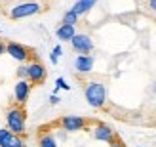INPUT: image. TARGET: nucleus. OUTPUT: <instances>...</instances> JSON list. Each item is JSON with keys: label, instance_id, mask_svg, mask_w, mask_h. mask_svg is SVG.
I'll use <instances>...</instances> for the list:
<instances>
[{"label": "nucleus", "instance_id": "nucleus-1", "mask_svg": "<svg viewBox=\"0 0 156 147\" xmlns=\"http://www.w3.org/2000/svg\"><path fill=\"white\" fill-rule=\"evenodd\" d=\"M25 120H27V111L23 105L12 103L6 109V124L8 130L13 132L15 136H25Z\"/></svg>", "mask_w": 156, "mask_h": 147}, {"label": "nucleus", "instance_id": "nucleus-2", "mask_svg": "<svg viewBox=\"0 0 156 147\" xmlns=\"http://www.w3.org/2000/svg\"><path fill=\"white\" fill-rule=\"evenodd\" d=\"M46 12V4L38 2V0H30V2H23L13 6L10 12H8V17L10 19H23V17H30V15H36V13H42Z\"/></svg>", "mask_w": 156, "mask_h": 147}, {"label": "nucleus", "instance_id": "nucleus-3", "mask_svg": "<svg viewBox=\"0 0 156 147\" xmlns=\"http://www.w3.org/2000/svg\"><path fill=\"white\" fill-rule=\"evenodd\" d=\"M84 94H86L88 103L91 107H95V109L103 107L105 101H107V88H105V84H101V82H88Z\"/></svg>", "mask_w": 156, "mask_h": 147}, {"label": "nucleus", "instance_id": "nucleus-4", "mask_svg": "<svg viewBox=\"0 0 156 147\" xmlns=\"http://www.w3.org/2000/svg\"><path fill=\"white\" fill-rule=\"evenodd\" d=\"M29 69V76H27V80L33 84V86H40V84L46 82V79H48V71H46V67L42 65V61L40 59H33L30 63L27 65Z\"/></svg>", "mask_w": 156, "mask_h": 147}, {"label": "nucleus", "instance_id": "nucleus-5", "mask_svg": "<svg viewBox=\"0 0 156 147\" xmlns=\"http://www.w3.org/2000/svg\"><path fill=\"white\" fill-rule=\"evenodd\" d=\"M6 52H8V56H12L13 59H17V61H27V59H34V52L30 50V48H27V46H23V44H19V42H13V40H10V42H6Z\"/></svg>", "mask_w": 156, "mask_h": 147}, {"label": "nucleus", "instance_id": "nucleus-6", "mask_svg": "<svg viewBox=\"0 0 156 147\" xmlns=\"http://www.w3.org/2000/svg\"><path fill=\"white\" fill-rule=\"evenodd\" d=\"M71 46L80 56H90V52L93 50V40L88 35H74L73 40H71Z\"/></svg>", "mask_w": 156, "mask_h": 147}, {"label": "nucleus", "instance_id": "nucleus-7", "mask_svg": "<svg viewBox=\"0 0 156 147\" xmlns=\"http://www.w3.org/2000/svg\"><path fill=\"white\" fill-rule=\"evenodd\" d=\"M57 126H61L63 130H67V132H78V130H84V128H88V120L82 119V117H63L59 122H57Z\"/></svg>", "mask_w": 156, "mask_h": 147}, {"label": "nucleus", "instance_id": "nucleus-8", "mask_svg": "<svg viewBox=\"0 0 156 147\" xmlns=\"http://www.w3.org/2000/svg\"><path fill=\"white\" fill-rule=\"evenodd\" d=\"M0 147H27L21 136H15L8 128H0Z\"/></svg>", "mask_w": 156, "mask_h": 147}, {"label": "nucleus", "instance_id": "nucleus-9", "mask_svg": "<svg viewBox=\"0 0 156 147\" xmlns=\"http://www.w3.org/2000/svg\"><path fill=\"white\" fill-rule=\"evenodd\" d=\"M30 88H33V84H30L29 80H17V84H15V92H13L15 103L25 107L27 99H29V96H30Z\"/></svg>", "mask_w": 156, "mask_h": 147}, {"label": "nucleus", "instance_id": "nucleus-10", "mask_svg": "<svg viewBox=\"0 0 156 147\" xmlns=\"http://www.w3.org/2000/svg\"><path fill=\"white\" fill-rule=\"evenodd\" d=\"M93 138L95 140H99V141H107V143H111L112 140H116V132L111 128V126H107V124H103V122H99V124L93 128Z\"/></svg>", "mask_w": 156, "mask_h": 147}, {"label": "nucleus", "instance_id": "nucleus-11", "mask_svg": "<svg viewBox=\"0 0 156 147\" xmlns=\"http://www.w3.org/2000/svg\"><path fill=\"white\" fill-rule=\"evenodd\" d=\"M74 67L80 73H90L91 67H93V57L91 56H78L74 59Z\"/></svg>", "mask_w": 156, "mask_h": 147}, {"label": "nucleus", "instance_id": "nucleus-12", "mask_svg": "<svg viewBox=\"0 0 156 147\" xmlns=\"http://www.w3.org/2000/svg\"><path fill=\"white\" fill-rule=\"evenodd\" d=\"M55 35L59 40H73V36L76 35L74 33V25H65V23H61V25L57 27Z\"/></svg>", "mask_w": 156, "mask_h": 147}, {"label": "nucleus", "instance_id": "nucleus-13", "mask_svg": "<svg viewBox=\"0 0 156 147\" xmlns=\"http://www.w3.org/2000/svg\"><path fill=\"white\" fill-rule=\"evenodd\" d=\"M95 2H97V0H78V2L73 6V12H74L76 15H82V13H86V12H90Z\"/></svg>", "mask_w": 156, "mask_h": 147}, {"label": "nucleus", "instance_id": "nucleus-14", "mask_svg": "<svg viewBox=\"0 0 156 147\" xmlns=\"http://www.w3.org/2000/svg\"><path fill=\"white\" fill-rule=\"evenodd\" d=\"M38 147H57V141L51 134H42L38 138Z\"/></svg>", "mask_w": 156, "mask_h": 147}, {"label": "nucleus", "instance_id": "nucleus-15", "mask_svg": "<svg viewBox=\"0 0 156 147\" xmlns=\"http://www.w3.org/2000/svg\"><path fill=\"white\" fill-rule=\"evenodd\" d=\"M76 21H78V15H76L73 10H69V12L63 15V23H65V25H76Z\"/></svg>", "mask_w": 156, "mask_h": 147}, {"label": "nucleus", "instance_id": "nucleus-16", "mask_svg": "<svg viewBox=\"0 0 156 147\" xmlns=\"http://www.w3.org/2000/svg\"><path fill=\"white\" fill-rule=\"evenodd\" d=\"M27 76H29V69H27V65H21V67L17 69V79H19V80H27Z\"/></svg>", "mask_w": 156, "mask_h": 147}, {"label": "nucleus", "instance_id": "nucleus-17", "mask_svg": "<svg viewBox=\"0 0 156 147\" xmlns=\"http://www.w3.org/2000/svg\"><path fill=\"white\" fill-rule=\"evenodd\" d=\"M59 56H61V48H59V46H55L53 52H51V61H53V63H57V57Z\"/></svg>", "mask_w": 156, "mask_h": 147}, {"label": "nucleus", "instance_id": "nucleus-18", "mask_svg": "<svg viewBox=\"0 0 156 147\" xmlns=\"http://www.w3.org/2000/svg\"><path fill=\"white\" fill-rule=\"evenodd\" d=\"M111 147H126V145H124V141L120 140V138H116V140L111 141Z\"/></svg>", "mask_w": 156, "mask_h": 147}, {"label": "nucleus", "instance_id": "nucleus-19", "mask_svg": "<svg viewBox=\"0 0 156 147\" xmlns=\"http://www.w3.org/2000/svg\"><path fill=\"white\" fill-rule=\"evenodd\" d=\"M4 53H6V40L0 38V56H4Z\"/></svg>", "mask_w": 156, "mask_h": 147}, {"label": "nucleus", "instance_id": "nucleus-20", "mask_svg": "<svg viewBox=\"0 0 156 147\" xmlns=\"http://www.w3.org/2000/svg\"><path fill=\"white\" fill-rule=\"evenodd\" d=\"M57 86H59V88H65V90H69V86H67V82H65L63 79H57Z\"/></svg>", "mask_w": 156, "mask_h": 147}, {"label": "nucleus", "instance_id": "nucleus-21", "mask_svg": "<svg viewBox=\"0 0 156 147\" xmlns=\"http://www.w3.org/2000/svg\"><path fill=\"white\" fill-rule=\"evenodd\" d=\"M149 8L152 12H156V0H149Z\"/></svg>", "mask_w": 156, "mask_h": 147}, {"label": "nucleus", "instance_id": "nucleus-22", "mask_svg": "<svg viewBox=\"0 0 156 147\" xmlns=\"http://www.w3.org/2000/svg\"><path fill=\"white\" fill-rule=\"evenodd\" d=\"M50 101H51V103H57L59 99H57V96H51V97H50Z\"/></svg>", "mask_w": 156, "mask_h": 147}, {"label": "nucleus", "instance_id": "nucleus-23", "mask_svg": "<svg viewBox=\"0 0 156 147\" xmlns=\"http://www.w3.org/2000/svg\"><path fill=\"white\" fill-rule=\"evenodd\" d=\"M152 94L156 96V82H154V86H152Z\"/></svg>", "mask_w": 156, "mask_h": 147}]
</instances>
